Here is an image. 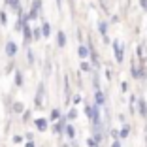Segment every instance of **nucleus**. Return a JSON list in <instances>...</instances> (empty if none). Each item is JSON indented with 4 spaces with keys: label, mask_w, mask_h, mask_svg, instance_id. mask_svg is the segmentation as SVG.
Masks as SVG:
<instances>
[{
    "label": "nucleus",
    "mask_w": 147,
    "mask_h": 147,
    "mask_svg": "<svg viewBox=\"0 0 147 147\" xmlns=\"http://www.w3.org/2000/svg\"><path fill=\"white\" fill-rule=\"evenodd\" d=\"M42 92H43V87L40 85V89H38V94H36V104H42Z\"/></svg>",
    "instance_id": "obj_10"
},
{
    "label": "nucleus",
    "mask_w": 147,
    "mask_h": 147,
    "mask_svg": "<svg viewBox=\"0 0 147 147\" xmlns=\"http://www.w3.org/2000/svg\"><path fill=\"white\" fill-rule=\"evenodd\" d=\"M15 83H17V85H21V83H23V76L19 72H17V76H15Z\"/></svg>",
    "instance_id": "obj_19"
},
{
    "label": "nucleus",
    "mask_w": 147,
    "mask_h": 147,
    "mask_svg": "<svg viewBox=\"0 0 147 147\" xmlns=\"http://www.w3.org/2000/svg\"><path fill=\"white\" fill-rule=\"evenodd\" d=\"M96 102H98V104H104V94H102V92H96Z\"/></svg>",
    "instance_id": "obj_15"
},
{
    "label": "nucleus",
    "mask_w": 147,
    "mask_h": 147,
    "mask_svg": "<svg viewBox=\"0 0 147 147\" xmlns=\"http://www.w3.org/2000/svg\"><path fill=\"white\" fill-rule=\"evenodd\" d=\"M113 49H115V59L121 62L123 61V47L119 45V42H113Z\"/></svg>",
    "instance_id": "obj_1"
},
{
    "label": "nucleus",
    "mask_w": 147,
    "mask_h": 147,
    "mask_svg": "<svg viewBox=\"0 0 147 147\" xmlns=\"http://www.w3.org/2000/svg\"><path fill=\"white\" fill-rule=\"evenodd\" d=\"M66 134H68V138H74V136H76V130H74V126H72V125L66 126Z\"/></svg>",
    "instance_id": "obj_11"
},
{
    "label": "nucleus",
    "mask_w": 147,
    "mask_h": 147,
    "mask_svg": "<svg viewBox=\"0 0 147 147\" xmlns=\"http://www.w3.org/2000/svg\"><path fill=\"white\" fill-rule=\"evenodd\" d=\"M26 147H36V145H34L32 142H28V143H26Z\"/></svg>",
    "instance_id": "obj_23"
},
{
    "label": "nucleus",
    "mask_w": 147,
    "mask_h": 147,
    "mask_svg": "<svg viewBox=\"0 0 147 147\" xmlns=\"http://www.w3.org/2000/svg\"><path fill=\"white\" fill-rule=\"evenodd\" d=\"M13 142H15V143H21L23 138H21V136H15V138H13Z\"/></svg>",
    "instance_id": "obj_21"
},
{
    "label": "nucleus",
    "mask_w": 147,
    "mask_h": 147,
    "mask_svg": "<svg viewBox=\"0 0 147 147\" xmlns=\"http://www.w3.org/2000/svg\"><path fill=\"white\" fill-rule=\"evenodd\" d=\"M6 53H8L9 57H13L15 53H17V45H15L13 42H8V43H6Z\"/></svg>",
    "instance_id": "obj_2"
},
{
    "label": "nucleus",
    "mask_w": 147,
    "mask_h": 147,
    "mask_svg": "<svg viewBox=\"0 0 147 147\" xmlns=\"http://www.w3.org/2000/svg\"><path fill=\"white\" fill-rule=\"evenodd\" d=\"M30 40H32V30H30V28H28V26H26V28H25V42L28 43V42H30Z\"/></svg>",
    "instance_id": "obj_8"
},
{
    "label": "nucleus",
    "mask_w": 147,
    "mask_h": 147,
    "mask_svg": "<svg viewBox=\"0 0 147 147\" xmlns=\"http://www.w3.org/2000/svg\"><path fill=\"white\" fill-rule=\"evenodd\" d=\"M38 11H40V0H36L34 4H32V9H30V13H28V17L34 19L36 15H38Z\"/></svg>",
    "instance_id": "obj_3"
},
{
    "label": "nucleus",
    "mask_w": 147,
    "mask_h": 147,
    "mask_svg": "<svg viewBox=\"0 0 147 147\" xmlns=\"http://www.w3.org/2000/svg\"><path fill=\"white\" fill-rule=\"evenodd\" d=\"M79 57H81V59H87V57H89V49H87V47H83V45H81V47H79Z\"/></svg>",
    "instance_id": "obj_6"
},
{
    "label": "nucleus",
    "mask_w": 147,
    "mask_h": 147,
    "mask_svg": "<svg viewBox=\"0 0 147 147\" xmlns=\"http://www.w3.org/2000/svg\"><path fill=\"white\" fill-rule=\"evenodd\" d=\"M111 147H121V143H119V140H115V142L111 143Z\"/></svg>",
    "instance_id": "obj_22"
},
{
    "label": "nucleus",
    "mask_w": 147,
    "mask_h": 147,
    "mask_svg": "<svg viewBox=\"0 0 147 147\" xmlns=\"http://www.w3.org/2000/svg\"><path fill=\"white\" fill-rule=\"evenodd\" d=\"M62 128H64V123H57V125L53 126V130H55L57 134H61V132H62Z\"/></svg>",
    "instance_id": "obj_12"
},
{
    "label": "nucleus",
    "mask_w": 147,
    "mask_h": 147,
    "mask_svg": "<svg viewBox=\"0 0 147 147\" xmlns=\"http://www.w3.org/2000/svg\"><path fill=\"white\" fill-rule=\"evenodd\" d=\"M36 128L38 130H45L47 128V121H45V119H36Z\"/></svg>",
    "instance_id": "obj_4"
},
{
    "label": "nucleus",
    "mask_w": 147,
    "mask_h": 147,
    "mask_svg": "<svg viewBox=\"0 0 147 147\" xmlns=\"http://www.w3.org/2000/svg\"><path fill=\"white\" fill-rule=\"evenodd\" d=\"M119 136H121V138H126V136H128V126H125V128L121 130V134H119Z\"/></svg>",
    "instance_id": "obj_18"
},
{
    "label": "nucleus",
    "mask_w": 147,
    "mask_h": 147,
    "mask_svg": "<svg viewBox=\"0 0 147 147\" xmlns=\"http://www.w3.org/2000/svg\"><path fill=\"white\" fill-rule=\"evenodd\" d=\"M57 43H59V47H64V43H66L64 32H59V36H57Z\"/></svg>",
    "instance_id": "obj_5"
},
{
    "label": "nucleus",
    "mask_w": 147,
    "mask_h": 147,
    "mask_svg": "<svg viewBox=\"0 0 147 147\" xmlns=\"http://www.w3.org/2000/svg\"><path fill=\"white\" fill-rule=\"evenodd\" d=\"M81 70L87 72V70H89V62H81Z\"/></svg>",
    "instance_id": "obj_20"
},
{
    "label": "nucleus",
    "mask_w": 147,
    "mask_h": 147,
    "mask_svg": "<svg viewBox=\"0 0 147 147\" xmlns=\"http://www.w3.org/2000/svg\"><path fill=\"white\" fill-rule=\"evenodd\" d=\"M13 111H15V113L23 111V104H21V102H15V104H13Z\"/></svg>",
    "instance_id": "obj_13"
},
{
    "label": "nucleus",
    "mask_w": 147,
    "mask_h": 147,
    "mask_svg": "<svg viewBox=\"0 0 147 147\" xmlns=\"http://www.w3.org/2000/svg\"><path fill=\"white\" fill-rule=\"evenodd\" d=\"M8 6L13 8L15 11H19V0H8Z\"/></svg>",
    "instance_id": "obj_7"
},
{
    "label": "nucleus",
    "mask_w": 147,
    "mask_h": 147,
    "mask_svg": "<svg viewBox=\"0 0 147 147\" xmlns=\"http://www.w3.org/2000/svg\"><path fill=\"white\" fill-rule=\"evenodd\" d=\"M49 30H51L49 23H43V26H42V34H43V36H49Z\"/></svg>",
    "instance_id": "obj_9"
},
{
    "label": "nucleus",
    "mask_w": 147,
    "mask_h": 147,
    "mask_svg": "<svg viewBox=\"0 0 147 147\" xmlns=\"http://www.w3.org/2000/svg\"><path fill=\"white\" fill-rule=\"evenodd\" d=\"M140 113H142V115H147V111H145V102H143V100H140Z\"/></svg>",
    "instance_id": "obj_14"
},
{
    "label": "nucleus",
    "mask_w": 147,
    "mask_h": 147,
    "mask_svg": "<svg viewBox=\"0 0 147 147\" xmlns=\"http://www.w3.org/2000/svg\"><path fill=\"white\" fill-rule=\"evenodd\" d=\"M59 115H61L59 109H53V111H51V119H59Z\"/></svg>",
    "instance_id": "obj_17"
},
{
    "label": "nucleus",
    "mask_w": 147,
    "mask_h": 147,
    "mask_svg": "<svg viewBox=\"0 0 147 147\" xmlns=\"http://www.w3.org/2000/svg\"><path fill=\"white\" fill-rule=\"evenodd\" d=\"M96 143H98V142H96L94 138H89V140H87V145H89V147H96Z\"/></svg>",
    "instance_id": "obj_16"
}]
</instances>
